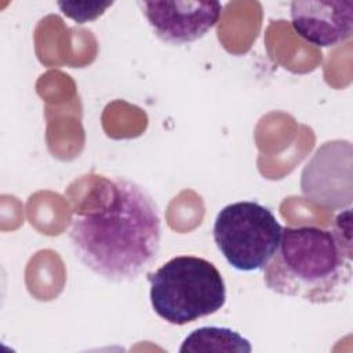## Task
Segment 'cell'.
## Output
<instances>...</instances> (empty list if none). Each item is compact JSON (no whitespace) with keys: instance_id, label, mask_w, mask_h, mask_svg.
Here are the masks:
<instances>
[{"instance_id":"cell-1","label":"cell","mask_w":353,"mask_h":353,"mask_svg":"<svg viewBox=\"0 0 353 353\" xmlns=\"http://www.w3.org/2000/svg\"><path fill=\"white\" fill-rule=\"evenodd\" d=\"M90 210H74L69 240L76 258L113 283L138 279L157 259L161 219L153 197L123 176H97Z\"/></svg>"},{"instance_id":"cell-2","label":"cell","mask_w":353,"mask_h":353,"mask_svg":"<svg viewBox=\"0 0 353 353\" xmlns=\"http://www.w3.org/2000/svg\"><path fill=\"white\" fill-rule=\"evenodd\" d=\"M352 274V247L317 226L283 228L280 244L263 268L270 291L310 303L342 301Z\"/></svg>"},{"instance_id":"cell-3","label":"cell","mask_w":353,"mask_h":353,"mask_svg":"<svg viewBox=\"0 0 353 353\" xmlns=\"http://www.w3.org/2000/svg\"><path fill=\"white\" fill-rule=\"evenodd\" d=\"M154 313L174 325H185L211 316L226 303V285L210 261L179 255L148 277Z\"/></svg>"},{"instance_id":"cell-4","label":"cell","mask_w":353,"mask_h":353,"mask_svg":"<svg viewBox=\"0 0 353 353\" xmlns=\"http://www.w3.org/2000/svg\"><path fill=\"white\" fill-rule=\"evenodd\" d=\"M283 226L273 212L255 201L225 205L215 216L212 236L226 262L239 272H258L274 255Z\"/></svg>"},{"instance_id":"cell-5","label":"cell","mask_w":353,"mask_h":353,"mask_svg":"<svg viewBox=\"0 0 353 353\" xmlns=\"http://www.w3.org/2000/svg\"><path fill=\"white\" fill-rule=\"evenodd\" d=\"M153 29L164 43L181 46L196 41L212 29L222 11L218 1H138Z\"/></svg>"},{"instance_id":"cell-6","label":"cell","mask_w":353,"mask_h":353,"mask_svg":"<svg viewBox=\"0 0 353 353\" xmlns=\"http://www.w3.org/2000/svg\"><path fill=\"white\" fill-rule=\"evenodd\" d=\"M290 14L294 30L317 47H334L352 36L353 1L295 0Z\"/></svg>"},{"instance_id":"cell-7","label":"cell","mask_w":353,"mask_h":353,"mask_svg":"<svg viewBox=\"0 0 353 353\" xmlns=\"http://www.w3.org/2000/svg\"><path fill=\"white\" fill-rule=\"evenodd\" d=\"M251 343L239 332L226 327H200L182 342L179 352H251Z\"/></svg>"},{"instance_id":"cell-8","label":"cell","mask_w":353,"mask_h":353,"mask_svg":"<svg viewBox=\"0 0 353 353\" xmlns=\"http://www.w3.org/2000/svg\"><path fill=\"white\" fill-rule=\"evenodd\" d=\"M113 1H106V3H62L59 1L58 6L61 7L62 12L76 21L77 23H84L87 21H94L99 15L105 12L108 7H110Z\"/></svg>"}]
</instances>
